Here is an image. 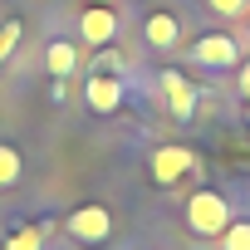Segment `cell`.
Returning a JSON list of instances; mask_svg holds the SVG:
<instances>
[{"instance_id":"obj_1","label":"cell","mask_w":250,"mask_h":250,"mask_svg":"<svg viewBox=\"0 0 250 250\" xmlns=\"http://www.w3.org/2000/svg\"><path fill=\"white\" fill-rule=\"evenodd\" d=\"M182 221H187V230H191V235H201V240H221V230H226L235 216H230V201H226L216 187H201V191H191V196H187Z\"/></svg>"},{"instance_id":"obj_2","label":"cell","mask_w":250,"mask_h":250,"mask_svg":"<svg viewBox=\"0 0 250 250\" xmlns=\"http://www.w3.org/2000/svg\"><path fill=\"white\" fill-rule=\"evenodd\" d=\"M64 235L74 240V245H108L113 240V211L103 206V201H83V206H74L69 216H64Z\"/></svg>"},{"instance_id":"obj_3","label":"cell","mask_w":250,"mask_h":250,"mask_svg":"<svg viewBox=\"0 0 250 250\" xmlns=\"http://www.w3.org/2000/svg\"><path fill=\"white\" fill-rule=\"evenodd\" d=\"M187 172H196V152H191V147H182V143H162V147H152V157H147V177H152L157 187H177Z\"/></svg>"},{"instance_id":"obj_4","label":"cell","mask_w":250,"mask_h":250,"mask_svg":"<svg viewBox=\"0 0 250 250\" xmlns=\"http://www.w3.org/2000/svg\"><path fill=\"white\" fill-rule=\"evenodd\" d=\"M123 98H128V88H123V74H88L83 79V108L93 118H113L123 108Z\"/></svg>"},{"instance_id":"obj_5","label":"cell","mask_w":250,"mask_h":250,"mask_svg":"<svg viewBox=\"0 0 250 250\" xmlns=\"http://www.w3.org/2000/svg\"><path fill=\"white\" fill-rule=\"evenodd\" d=\"M113 40H118V10H113V5H88V10L79 15V44L103 49V44H113Z\"/></svg>"},{"instance_id":"obj_6","label":"cell","mask_w":250,"mask_h":250,"mask_svg":"<svg viewBox=\"0 0 250 250\" xmlns=\"http://www.w3.org/2000/svg\"><path fill=\"white\" fill-rule=\"evenodd\" d=\"M191 59H196L201 69H235V64H240V44H235L230 35H201V40L191 44Z\"/></svg>"},{"instance_id":"obj_7","label":"cell","mask_w":250,"mask_h":250,"mask_svg":"<svg viewBox=\"0 0 250 250\" xmlns=\"http://www.w3.org/2000/svg\"><path fill=\"white\" fill-rule=\"evenodd\" d=\"M157 88H162L172 118H191V113H196V88H191V79H187L182 69H162V74H157Z\"/></svg>"},{"instance_id":"obj_8","label":"cell","mask_w":250,"mask_h":250,"mask_svg":"<svg viewBox=\"0 0 250 250\" xmlns=\"http://www.w3.org/2000/svg\"><path fill=\"white\" fill-rule=\"evenodd\" d=\"M143 40H147L152 49H177V44H182V20H177L172 10H152V15L143 20Z\"/></svg>"},{"instance_id":"obj_9","label":"cell","mask_w":250,"mask_h":250,"mask_svg":"<svg viewBox=\"0 0 250 250\" xmlns=\"http://www.w3.org/2000/svg\"><path fill=\"white\" fill-rule=\"evenodd\" d=\"M74 69H79V44H74V40H49V49H44V74H49V79H74Z\"/></svg>"},{"instance_id":"obj_10","label":"cell","mask_w":250,"mask_h":250,"mask_svg":"<svg viewBox=\"0 0 250 250\" xmlns=\"http://www.w3.org/2000/svg\"><path fill=\"white\" fill-rule=\"evenodd\" d=\"M221 250H250V221H230L221 230Z\"/></svg>"},{"instance_id":"obj_11","label":"cell","mask_w":250,"mask_h":250,"mask_svg":"<svg viewBox=\"0 0 250 250\" xmlns=\"http://www.w3.org/2000/svg\"><path fill=\"white\" fill-rule=\"evenodd\" d=\"M20 35H25V25H20V20H5V25H0V69L10 64V54H15Z\"/></svg>"},{"instance_id":"obj_12","label":"cell","mask_w":250,"mask_h":250,"mask_svg":"<svg viewBox=\"0 0 250 250\" xmlns=\"http://www.w3.org/2000/svg\"><path fill=\"white\" fill-rule=\"evenodd\" d=\"M20 167H25V162H20V152H15L10 143H0V187H10V182L20 177Z\"/></svg>"},{"instance_id":"obj_13","label":"cell","mask_w":250,"mask_h":250,"mask_svg":"<svg viewBox=\"0 0 250 250\" xmlns=\"http://www.w3.org/2000/svg\"><path fill=\"white\" fill-rule=\"evenodd\" d=\"M93 74H123V54H118V49H108V44H103V49H98V54H93Z\"/></svg>"},{"instance_id":"obj_14","label":"cell","mask_w":250,"mask_h":250,"mask_svg":"<svg viewBox=\"0 0 250 250\" xmlns=\"http://www.w3.org/2000/svg\"><path fill=\"white\" fill-rule=\"evenodd\" d=\"M206 5H211L216 15H226V20H235V15H245V10H250V0H206Z\"/></svg>"},{"instance_id":"obj_15","label":"cell","mask_w":250,"mask_h":250,"mask_svg":"<svg viewBox=\"0 0 250 250\" xmlns=\"http://www.w3.org/2000/svg\"><path fill=\"white\" fill-rule=\"evenodd\" d=\"M235 83H240V93L250 98V64H240V74H235Z\"/></svg>"},{"instance_id":"obj_16","label":"cell","mask_w":250,"mask_h":250,"mask_svg":"<svg viewBox=\"0 0 250 250\" xmlns=\"http://www.w3.org/2000/svg\"><path fill=\"white\" fill-rule=\"evenodd\" d=\"M83 5H118V0H83Z\"/></svg>"},{"instance_id":"obj_17","label":"cell","mask_w":250,"mask_h":250,"mask_svg":"<svg viewBox=\"0 0 250 250\" xmlns=\"http://www.w3.org/2000/svg\"><path fill=\"white\" fill-rule=\"evenodd\" d=\"M0 250H25V245H15V240H5V245H0Z\"/></svg>"},{"instance_id":"obj_18","label":"cell","mask_w":250,"mask_h":250,"mask_svg":"<svg viewBox=\"0 0 250 250\" xmlns=\"http://www.w3.org/2000/svg\"><path fill=\"white\" fill-rule=\"evenodd\" d=\"M245 123H250V98H245Z\"/></svg>"}]
</instances>
